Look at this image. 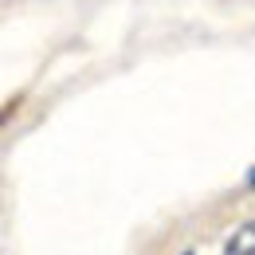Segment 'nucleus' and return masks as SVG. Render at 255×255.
I'll use <instances>...</instances> for the list:
<instances>
[{
	"label": "nucleus",
	"mask_w": 255,
	"mask_h": 255,
	"mask_svg": "<svg viewBox=\"0 0 255 255\" xmlns=\"http://www.w3.org/2000/svg\"><path fill=\"white\" fill-rule=\"evenodd\" d=\"M224 255H255V224H240V228L228 236Z\"/></svg>",
	"instance_id": "f257e3e1"
},
{
	"label": "nucleus",
	"mask_w": 255,
	"mask_h": 255,
	"mask_svg": "<svg viewBox=\"0 0 255 255\" xmlns=\"http://www.w3.org/2000/svg\"><path fill=\"white\" fill-rule=\"evenodd\" d=\"M248 185H252V189H255V169H252V173H248Z\"/></svg>",
	"instance_id": "f03ea898"
},
{
	"label": "nucleus",
	"mask_w": 255,
	"mask_h": 255,
	"mask_svg": "<svg viewBox=\"0 0 255 255\" xmlns=\"http://www.w3.org/2000/svg\"><path fill=\"white\" fill-rule=\"evenodd\" d=\"M185 255H192V252H185Z\"/></svg>",
	"instance_id": "7ed1b4c3"
}]
</instances>
